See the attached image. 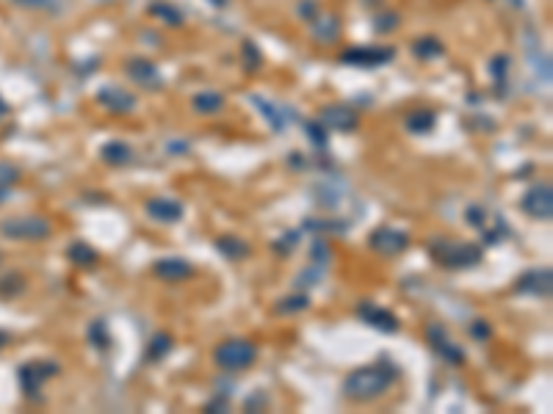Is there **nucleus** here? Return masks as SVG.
<instances>
[{"instance_id": "nucleus-1", "label": "nucleus", "mask_w": 553, "mask_h": 414, "mask_svg": "<svg viewBox=\"0 0 553 414\" xmlns=\"http://www.w3.org/2000/svg\"><path fill=\"white\" fill-rule=\"evenodd\" d=\"M398 378V367L385 362V365H365V367H354L340 390H343V398H349L351 404H371L377 398H382Z\"/></svg>"}, {"instance_id": "nucleus-2", "label": "nucleus", "mask_w": 553, "mask_h": 414, "mask_svg": "<svg viewBox=\"0 0 553 414\" xmlns=\"http://www.w3.org/2000/svg\"><path fill=\"white\" fill-rule=\"evenodd\" d=\"M429 254L437 266L448 268V271H465V268H474L481 263V254L484 249L476 246V243H468V240H434L429 243Z\"/></svg>"}, {"instance_id": "nucleus-3", "label": "nucleus", "mask_w": 553, "mask_h": 414, "mask_svg": "<svg viewBox=\"0 0 553 414\" xmlns=\"http://www.w3.org/2000/svg\"><path fill=\"white\" fill-rule=\"evenodd\" d=\"M257 359V345L243 337H233V340H222L213 348V365L225 373H241L246 367H252Z\"/></svg>"}, {"instance_id": "nucleus-4", "label": "nucleus", "mask_w": 553, "mask_h": 414, "mask_svg": "<svg viewBox=\"0 0 553 414\" xmlns=\"http://www.w3.org/2000/svg\"><path fill=\"white\" fill-rule=\"evenodd\" d=\"M0 235L8 240H47L53 235V224L45 215H17L0 221Z\"/></svg>"}, {"instance_id": "nucleus-5", "label": "nucleus", "mask_w": 553, "mask_h": 414, "mask_svg": "<svg viewBox=\"0 0 553 414\" xmlns=\"http://www.w3.org/2000/svg\"><path fill=\"white\" fill-rule=\"evenodd\" d=\"M395 56V47H388V45H354L349 50H343L338 59L340 64H349V67H385L391 64Z\"/></svg>"}, {"instance_id": "nucleus-6", "label": "nucleus", "mask_w": 553, "mask_h": 414, "mask_svg": "<svg viewBox=\"0 0 553 414\" xmlns=\"http://www.w3.org/2000/svg\"><path fill=\"white\" fill-rule=\"evenodd\" d=\"M61 373V367H59V362H50V359H39V362H25L22 367H20V387L25 390V395H31V398H36V392H39V387L45 384V381H50L53 376H59Z\"/></svg>"}, {"instance_id": "nucleus-7", "label": "nucleus", "mask_w": 553, "mask_h": 414, "mask_svg": "<svg viewBox=\"0 0 553 414\" xmlns=\"http://www.w3.org/2000/svg\"><path fill=\"white\" fill-rule=\"evenodd\" d=\"M407 246H409V235L395 227H379L368 235V249L382 257H395V254L407 252Z\"/></svg>"}, {"instance_id": "nucleus-8", "label": "nucleus", "mask_w": 553, "mask_h": 414, "mask_svg": "<svg viewBox=\"0 0 553 414\" xmlns=\"http://www.w3.org/2000/svg\"><path fill=\"white\" fill-rule=\"evenodd\" d=\"M520 210L534 218V221H551L553 215V191L548 183H540V185H531L523 199H520Z\"/></svg>"}, {"instance_id": "nucleus-9", "label": "nucleus", "mask_w": 553, "mask_h": 414, "mask_svg": "<svg viewBox=\"0 0 553 414\" xmlns=\"http://www.w3.org/2000/svg\"><path fill=\"white\" fill-rule=\"evenodd\" d=\"M318 122H321L326 130L354 133V130H357V125H360V114H357L351 105L332 102V105H324V108L318 111Z\"/></svg>"}, {"instance_id": "nucleus-10", "label": "nucleus", "mask_w": 553, "mask_h": 414, "mask_svg": "<svg viewBox=\"0 0 553 414\" xmlns=\"http://www.w3.org/2000/svg\"><path fill=\"white\" fill-rule=\"evenodd\" d=\"M125 75L136 83V86H142L144 91H160L163 89V75H160V69L150 61V59H144V56H130L128 61H125Z\"/></svg>"}, {"instance_id": "nucleus-11", "label": "nucleus", "mask_w": 553, "mask_h": 414, "mask_svg": "<svg viewBox=\"0 0 553 414\" xmlns=\"http://www.w3.org/2000/svg\"><path fill=\"white\" fill-rule=\"evenodd\" d=\"M426 340H429L432 351H434L443 362H448V365H454V367L465 362V351L448 337V329H446V326L432 323V326L426 329Z\"/></svg>"}, {"instance_id": "nucleus-12", "label": "nucleus", "mask_w": 553, "mask_h": 414, "mask_svg": "<svg viewBox=\"0 0 553 414\" xmlns=\"http://www.w3.org/2000/svg\"><path fill=\"white\" fill-rule=\"evenodd\" d=\"M515 290L523 296H534V298H551L553 290V274L551 268H531L526 274L517 276Z\"/></svg>"}, {"instance_id": "nucleus-13", "label": "nucleus", "mask_w": 553, "mask_h": 414, "mask_svg": "<svg viewBox=\"0 0 553 414\" xmlns=\"http://www.w3.org/2000/svg\"><path fill=\"white\" fill-rule=\"evenodd\" d=\"M357 318H360L363 323H368L371 329H377V332H385V335H395V332H398V318H395L388 307L363 301V304L357 307Z\"/></svg>"}, {"instance_id": "nucleus-14", "label": "nucleus", "mask_w": 553, "mask_h": 414, "mask_svg": "<svg viewBox=\"0 0 553 414\" xmlns=\"http://www.w3.org/2000/svg\"><path fill=\"white\" fill-rule=\"evenodd\" d=\"M97 102L108 111V114H116V116H128L136 111V97L122 89V86H105L97 91Z\"/></svg>"}, {"instance_id": "nucleus-15", "label": "nucleus", "mask_w": 553, "mask_h": 414, "mask_svg": "<svg viewBox=\"0 0 553 414\" xmlns=\"http://www.w3.org/2000/svg\"><path fill=\"white\" fill-rule=\"evenodd\" d=\"M144 213L156 221V224H166V227H172V224H177V221H183V205L177 202V199H172V197H150L147 202H144Z\"/></svg>"}, {"instance_id": "nucleus-16", "label": "nucleus", "mask_w": 553, "mask_h": 414, "mask_svg": "<svg viewBox=\"0 0 553 414\" xmlns=\"http://www.w3.org/2000/svg\"><path fill=\"white\" fill-rule=\"evenodd\" d=\"M153 274L160 282H169V284H180V282H188L194 276V266L185 263L183 257H160L153 263Z\"/></svg>"}, {"instance_id": "nucleus-17", "label": "nucleus", "mask_w": 553, "mask_h": 414, "mask_svg": "<svg viewBox=\"0 0 553 414\" xmlns=\"http://www.w3.org/2000/svg\"><path fill=\"white\" fill-rule=\"evenodd\" d=\"M310 25H313V39L321 42V45H335L338 36H340V20H338V14L318 11V17Z\"/></svg>"}, {"instance_id": "nucleus-18", "label": "nucleus", "mask_w": 553, "mask_h": 414, "mask_svg": "<svg viewBox=\"0 0 553 414\" xmlns=\"http://www.w3.org/2000/svg\"><path fill=\"white\" fill-rule=\"evenodd\" d=\"M216 252L222 254V257H227V260H246L249 254H252V243L249 240H243L241 235H219L216 238Z\"/></svg>"}, {"instance_id": "nucleus-19", "label": "nucleus", "mask_w": 553, "mask_h": 414, "mask_svg": "<svg viewBox=\"0 0 553 414\" xmlns=\"http://www.w3.org/2000/svg\"><path fill=\"white\" fill-rule=\"evenodd\" d=\"M434 125H437V114L432 108H415L404 116V128L412 136H426V133L434 130Z\"/></svg>"}, {"instance_id": "nucleus-20", "label": "nucleus", "mask_w": 553, "mask_h": 414, "mask_svg": "<svg viewBox=\"0 0 553 414\" xmlns=\"http://www.w3.org/2000/svg\"><path fill=\"white\" fill-rule=\"evenodd\" d=\"M100 160L108 166H128L133 160V146L128 141H105L100 146Z\"/></svg>"}, {"instance_id": "nucleus-21", "label": "nucleus", "mask_w": 553, "mask_h": 414, "mask_svg": "<svg viewBox=\"0 0 553 414\" xmlns=\"http://www.w3.org/2000/svg\"><path fill=\"white\" fill-rule=\"evenodd\" d=\"M67 257H70V263L78 266V268H94V266L100 263V252H97L94 246H89L86 240H73L70 249H67Z\"/></svg>"}, {"instance_id": "nucleus-22", "label": "nucleus", "mask_w": 553, "mask_h": 414, "mask_svg": "<svg viewBox=\"0 0 553 414\" xmlns=\"http://www.w3.org/2000/svg\"><path fill=\"white\" fill-rule=\"evenodd\" d=\"M191 108L202 116H216L225 111V97L219 91H199L191 97Z\"/></svg>"}, {"instance_id": "nucleus-23", "label": "nucleus", "mask_w": 553, "mask_h": 414, "mask_svg": "<svg viewBox=\"0 0 553 414\" xmlns=\"http://www.w3.org/2000/svg\"><path fill=\"white\" fill-rule=\"evenodd\" d=\"M412 53H415V59H421V61H432V59H440V56L446 53V45H443L437 36H418V39L412 42Z\"/></svg>"}, {"instance_id": "nucleus-24", "label": "nucleus", "mask_w": 553, "mask_h": 414, "mask_svg": "<svg viewBox=\"0 0 553 414\" xmlns=\"http://www.w3.org/2000/svg\"><path fill=\"white\" fill-rule=\"evenodd\" d=\"M150 14L160 20L166 28H180L183 22H185V17L172 6V3H163V0H156V3H150Z\"/></svg>"}, {"instance_id": "nucleus-25", "label": "nucleus", "mask_w": 553, "mask_h": 414, "mask_svg": "<svg viewBox=\"0 0 553 414\" xmlns=\"http://www.w3.org/2000/svg\"><path fill=\"white\" fill-rule=\"evenodd\" d=\"M310 307V296L308 293H291L285 298H280L274 304V312L277 315H296V312H305Z\"/></svg>"}, {"instance_id": "nucleus-26", "label": "nucleus", "mask_w": 553, "mask_h": 414, "mask_svg": "<svg viewBox=\"0 0 553 414\" xmlns=\"http://www.w3.org/2000/svg\"><path fill=\"white\" fill-rule=\"evenodd\" d=\"M252 102H255V108L268 119L271 130H277V133H282V130H285V116L280 114L277 102H268V100H263V97H252Z\"/></svg>"}, {"instance_id": "nucleus-27", "label": "nucleus", "mask_w": 553, "mask_h": 414, "mask_svg": "<svg viewBox=\"0 0 553 414\" xmlns=\"http://www.w3.org/2000/svg\"><path fill=\"white\" fill-rule=\"evenodd\" d=\"M169 351H172V337H169L166 332H158V335L150 337L147 351H144V359H147V362H160V359H166Z\"/></svg>"}, {"instance_id": "nucleus-28", "label": "nucleus", "mask_w": 553, "mask_h": 414, "mask_svg": "<svg viewBox=\"0 0 553 414\" xmlns=\"http://www.w3.org/2000/svg\"><path fill=\"white\" fill-rule=\"evenodd\" d=\"M86 340L89 345H94V348H100V351H105L108 345H111V335H108V323L105 321H91L89 323V329H86Z\"/></svg>"}, {"instance_id": "nucleus-29", "label": "nucleus", "mask_w": 553, "mask_h": 414, "mask_svg": "<svg viewBox=\"0 0 553 414\" xmlns=\"http://www.w3.org/2000/svg\"><path fill=\"white\" fill-rule=\"evenodd\" d=\"M20 293H25V279H22V274L0 276V296H3V298H14V296H20Z\"/></svg>"}, {"instance_id": "nucleus-30", "label": "nucleus", "mask_w": 553, "mask_h": 414, "mask_svg": "<svg viewBox=\"0 0 553 414\" xmlns=\"http://www.w3.org/2000/svg\"><path fill=\"white\" fill-rule=\"evenodd\" d=\"M305 133H308V138H310V144L316 146V149H326L329 146V136H326V128L321 125V122H305Z\"/></svg>"}, {"instance_id": "nucleus-31", "label": "nucleus", "mask_w": 553, "mask_h": 414, "mask_svg": "<svg viewBox=\"0 0 553 414\" xmlns=\"http://www.w3.org/2000/svg\"><path fill=\"white\" fill-rule=\"evenodd\" d=\"M398 25H401V17L395 11H379L374 17V31L377 33H393Z\"/></svg>"}, {"instance_id": "nucleus-32", "label": "nucleus", "mask_w": 553, "mask_h": 414, "mask_svg": "<svg viewBox=\"0 0 553 414\" xmlns=\"http://www.w3.org/2000/svg\"><path fill=\"white\" fill-rule=\"evenodd\" d=\"M318 11H321L318 0H299V3H296V14H299L305 22H313L318 17Z\"/></svg>"}, {"instance_id": "nucleus-33", "label": "nucleus", "mask_w": 553, "mask_h": 414, "mask_svg": "<svg viewBox=\"0 0 553 414\" xmlns=\"http://www.w3.org/2000/svg\"><path fill=\"white\" fill-rule=\"evenodd\" d=\"M490 72L495 77V83H506V72H509V56H495L492 64H490Z\"/></svg>"}, {"instance_id": "nucleus-34", "label": "nucleus", "mask_w": 553, "mask_h": 414, "mask_svg": "<svg viewBox=\"0 0 553 414\" xmlns=\"http://www.w3.org/2000/svg\"><path fill=\"white\" fill-rule=\"evenodd\" d=\"M468 332H471V337H474V340H478V343H484V340H490V337H492V326H490L484 318L474 321Z\"/></svg>"}, {"instance_id": "nucleus-35", "label": "nucleus", "mask_w": 553, "mask_h": 414, "mask_svg": "<svg viewBox=\"0 0 553 414\" xmlns=\"http://www.w3.org/2000/svg\"><path fill=\"white\" fill-rule=\"evenodd\" d=\"M465 221H468L471 227H476V229H484V224H487V213H484V207L471 205L468 210H465Z\"/></svg>"}, {"instance_id": "nucleus-36", "label": "nucleus", "mask_w": 553, "mask_h": 414, "mask_svg": "<svg viewBox=\"0 0 553 414\" xmlns=\"http://www.w3.org/2000/svg\"><path fill=\"white\" fill-rule=\"evenodd\" d=\"M243 56H246V72H255V69L260 67V50L252 45V42H243Z\"/></svg>"}, {"instance_id": "nucleus-37", "label": "nucleus", "mask_w": 553, "mask_h": 414, "mask_svg": "<svg viewBox=\"0 0 553 414\" xmlns=\"http://www.w3.org/2000/svg\"><path fill=\"white\" fill-rule=\"evenodd\" d=\"M20 180V169L17 166H11V163H0V185H14Z\"/></svg>"}, {"instance_id": "nucleus-38", "label": "nucleus", "mask_w": 553, "mask_h": 414, "mask_svg": "<svg viewBox=\"0 0 553 414\" xmlns=\"http://www.w3.org/2000/svg\"><path fill=\"white\" fill-rule=\"evenodd\" d=\"M321 268H318V263L313 266V268H308V271H302V274L296 276V287H310V284H316L318 279H321Z\"/></svg>"}, {"instance_id": "nucleus-39", "label": "nucleus", "mask_w": 553, "mask_h": 414, "mask_svg": "<svg viewBox=\"0 0 553 414\" xmlns=\"http://www.w3.org/2000/svg\"><path fill=\"white\" fill-rule=\"evenodd\" d=\"M313 263H326L329 260V246H326V240H321L316 238V243H313Z\"/></svg>"}, {"instance_id": "nucleus-40", "label": "nucleus", "mask_w": 553, "mask_h": 414, "mask_svg": "<svg viewBox=\"0 0 553 414\" xmlns=\"http://www.w3.org/2000/svg\"><path fill=\"white\" fill-rule=\"evenodd\" d=\"M299 238H302V232H288V235L282 238V243H274V252H282V254H288V252H291V246H294Z\"/></svg>"}, {"instance_id": "nucleus-41", "label": "nucleus", "mask_w": 553, "mask_h": 414, "mask_svg": "<svg viewBox=\"0 0 553 414\" xmlns=\"http://www.w3.org/2000/svg\"><path fill=\"white\" fill-rule=\"evenodd\" d=\"M11 3H17V6H22V8H36V11L53 8V6H56V0H11Z\"/></svg>"}, {"instance_id": "nucleus-42", "label": "nucleus", "mask_w": 553, "mask_h": 414, "mask_svg": "<svg viewBox=\"0 0 553 414\" xmlns=\"http://www.w3.org/2000/svg\"><path fill=\"white\" fill-rule=\"evenodd\" d=\"M227 406H230V404H227V398H225V395H219V398H213V401L208 404V412H227Z\"/></svg>"}, {"instance_id": "nucleus-43", "label": "nucleus", "mask_w": 553, "mask_h": 414, "mask_svg": "<svg viewBox=\"0 0 553 414\" xmlns=\"http://www.w3.org/2000/svg\"><path fill=\"white\" fill-rule=\"evenodd\" d=\"M266 404H268V398H266V395H260V398H257V401H255V395H252V398H249V401H246V409H252V406H255V409H263V406H266Z\"/></svg>"}, {"instance_id": "nucleus-44", "label": "nucleus", "mask_w": 553, "mask_h": 414, "mask_svg": "<svg viewBox=\"0 0 553 414\" xmlns=\"http://www.w3.org/2000/svg\"><path fill=\"white\" fill-rule=\"evenodd\" d=\"M8 197H11V191H8V185H0V205H3V202H6Z\"/></svg>"}, {"instance_id": "nucleus-45", "label": "nucleus", "mask_w": 553, "mask_h": 414, "mask_svg": "<svg viewBox=\"0 0 553 414\" xmlns=\"http://www.w3.org/2000/svg\"><path fill=\"white\" fill-rule=\"evenodd\" d=\"M6 114H8V102H6V100H3V97H0V119H3V116H6Z\"/></svg>"}, {"instance_id": "nucleus-46", "label": "nucleus", "mask_w": 553, "mask_h": 414, "mask_svg": "<svg viewBox=\"0 0 553 414\" xmlns=\"http://www.w3.org/2000/svg\"><path fill=\"white\" fill-rule=\"evenodd\" d=\"M8 343V332H0V348Z\"/></svg>"}, {"instance_id": "nucleus-47", "label": "nucleus", "mask_w": 553, "mask_h": 414, "mask_svg": "<svg viewBox=\"0 0 553 414\" xmlns=\"http://www.w3.org/2000/svg\"><path fill=\"white\" fill-rule=\"evenodd\" d=\"M213 3H216V6H225V3H227V0H213Z\"/></svg>"}]
</instances>
